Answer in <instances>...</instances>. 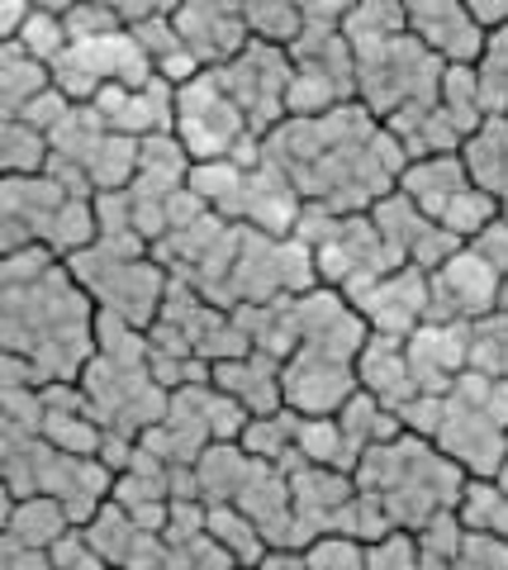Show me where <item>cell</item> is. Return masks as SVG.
<instances>
[{"mask_svg":"<svg viewBox=\"0 0 508 570\" xmlns=\"http://www.w3.org/2000/svg\"><path fill=\"white\" fill-rule=\"evenodd\" d=\"M177 138L190 153V163H233V148L242 138L257 142L248 115L223 86L219 71H200L196 81L177 86Z\"/></svg>","mask_w":508,"mask_h":570,"instance_id":"cell-1","label":"cell"},{"mask_svg":"<svg viewBox=\"0 0 508 570\" xmlns=\"http://www.w3.org/2000/svg\"><path fill=\"white\" fill-rule=\"evenodd\" d=\"M171 24H177V39L205 71L229 67L238 52L252 43L242 6H177Z\"/></svg>","mask_w":508,"mask_h":570,"instance_id":"cell-2","label":"cell"},{"mask_svg":"<svg viewBox=\"0 0 508 570\" xmlns=\"http://www.w3.org/2000/svg\"><path fill=\"white\" fill-rule=\"evenodd\" d=\"M409 33L447 67H476V58H489L485 52L489 33L470 20V6H451V0H442V6H432V0L409 6Z\"/></svg>","mask_w":508,"mask_h":570,"instance_id":"cell-3","label":"cell"},{"mask_svg":"<svg viewBox=\"0 0 508 570\" xmlns=\"http://www.w3.org/2000/svg\"><path fill=\"white\" fill-rule=\"evenodd\" d=\"M67 532H77L72 513H67L58 499L48 494H29V499H10V523H6V538L24 542V547H39L52 551Z\"/></svg>","mask_w":508,"mask_h":570,"instance_id":"cell-4","label":"cell"},{"mask_svg":"<svg viewBox=\"0 0 508 570\" xmlns=\"http://www.w3.org/2000/svg\"><path fill=\"white\" fill-rule=\"evenodd\" d=\"M0 77H6V119H20L43 91H52V67H43L39 58H29L20 43H6Z\"/></svg>","mask_w":508,"mask_h":570,"instance_id":"cell-5","label":"cell"},{"mask_svg":"<svg viewBox=\"0 0 508 570\" xmlns=\"http://www.w3.org/2000/svg\"><path fill=\"white\" fill-rule=\"evenodd\" d=\"M52 142L24 119H6V176H43L52 163Z\"/></svg>","mask_w":508,"mask_h":570,"instance_id":"cell-6","label":"cell"},{"mask_svg":"<svg viewBox=\"0 0 508 570\" xmlns=\"http://www.w3.org/2000/svg\"><path fill=\"white\" fill-rule=\"evenodd\" d=\"M305 570H366V547L352 538H319L305 551Z\"/></svg>","mask_w":508,"mask_h":570,"instance_id":"cell-7","label":"cell"}]
</instances>
